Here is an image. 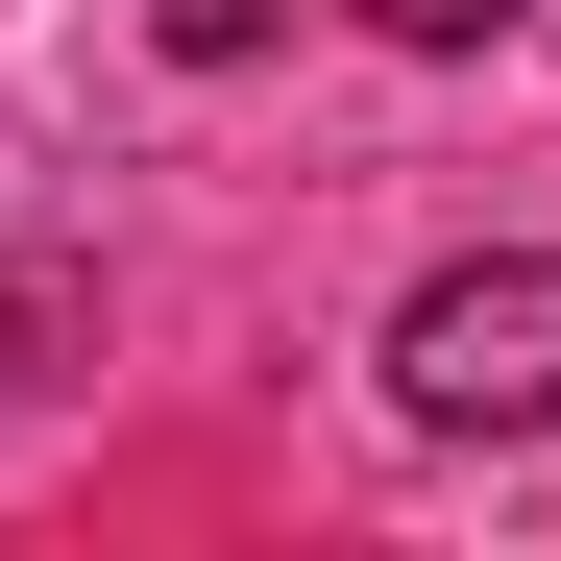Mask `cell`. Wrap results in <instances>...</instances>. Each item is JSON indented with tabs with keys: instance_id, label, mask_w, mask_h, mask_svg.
I'll list each match as a JSON object with an SVG mask.
<instances>
[{
	"instance_id": "6da1fadb",
	"label": "cell",
	"mask_w": 561,
	"mask_h": 561,
	"mask_svg": "<svg viewBox=\"0 0 561 561\" xmlns=\"http://www.w3.org/2000/svg\"><path fill=\"white\" fill-rule=\"evenodd\" d=\"M391 391H415L439 439H561V244L439 268V294L391 318Z\"/></svg>"
},
{
	"instance_id": "7a4b0ae2",
	"label": "cell",
	"mask_w": 561,
	"mask_h": 561,
	"mask_svg": "<svg viewBox=\"0 0 561 561\" xmlns=\"http://www.w3.org/2000/svg\"><path fill=\"white\" fill-rule=\"evenodd\" d=\"M366 25H391V49H489L513 0H366Z\"/></svg>"
}]
</instances>
